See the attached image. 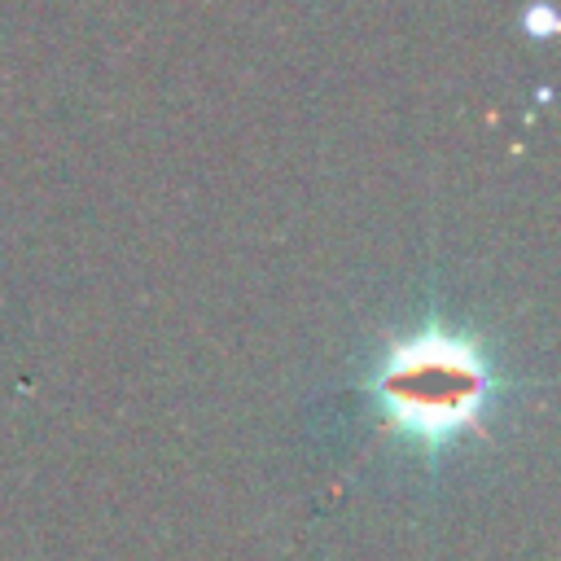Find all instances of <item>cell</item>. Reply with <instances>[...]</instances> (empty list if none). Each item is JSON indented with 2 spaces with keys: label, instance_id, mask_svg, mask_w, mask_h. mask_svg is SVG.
Instances as JSON below:
<instances>
[{
  "label": "cell",
  "instance_id": "cell-1",
  "mask_svg": "<svg viewBox=\"0 0 561 561\" xmlns=\"http://www.w3.org/2000/svg\"><path fill=\"white\" fill-rule=\"evenodd\" d=\"M486 394V373L465 342L443 333L403 342L381 373V403L390 416L425 438H443L460 430Z\"/></svg>",
  "mask_w": 561,
  "mask_h": 561
}]
</instances>
